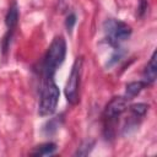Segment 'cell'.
I'll list each match as a JSON object with an SVG mask.
<instances>
[{"label":"cell","instance_id":"cell-6","mask_svg":"<svg viewBox=\"0 0 157 157\" xmlns=\"http://www.w3.org/2000/svg\"><path fill=\"white\" fill-rule=\"evenodd\" d=\"M156 56H157V52L155 50L152 53L150 61L147 63V65L144 70L142 76H144V82L146 83V86L153 83L157 78V59H156Z\"/></svg>","mask_w":157,"mask_h":157},{"label":"cell","instance_id":"cell-7","mask_svg":"<svg viewBox=\"0 0 157 157\" xmlns=\"http://www.w3.org/2000/svg\"><path fill=\"white\" fill-rule=\"evenodd\" d=\"M5 23L9 28V31H13L15 27L17 26V23H18V7L16 4L10 6V9L5 16Z\"/></svg>","mask_w":157,"mask_h":157},{"label":"cell","instance_id":"cell-4","mask_svg":"<svg viewBox=\"0 0 157 157\" xmlns=\"http://www.w3.org/2000/svg\"><path fill=\"white\" fill-rule=\"evenodd\" d=\"M82 64H83L82 56H77L76 60L74 61V65L71 67L70 75L65 85V97L70 104H77L78 102V87L82 74Z\"/></svg>","mask_w":157,"mask_h":157},{"label":"cell","instance_id":"cell-11","mask_svg":"<svg viewBox=\"0 0 157 157\" xmlns=\"http://www.w3.org/2000/svg\"><path fill=\"white\" fill-rule=\"evenodd\" d=\"M59 126H60V123H59V119L56 117V118L50 119L49 121L45 123V125L43 126V132L45 135H52V134H54L59 129Z\"/></svg>","mask_w":157,"mask_h":157},{"label":"cell","instance_id":"cell-13","mask_svg":"<svg viewBox=\"0 0 157 157\" xmlns=\"http://www.w3.org/2000/svg\"><path fill=\"white\" fill-rule=\"evenodd\" d=\"M123 54H124V52H121L119 48H117V50H115V53L110 56V59L107 61V64H105V66L107 67H110V66H113V65H115L120 59H121V56H123Z\"/></svg>","mask_w":157,"mask_h":157},{"label":"cell","instance_id":"cell-12","mask_svg":"<svg viewBox=\"0 0 157 157\" xmlns=\"http://www.w3.org/2000/svg\"><path fill=\"white\" fill-rule=\"evenodd\" d=\"M148 109V105L146 103H135L130 105V112L135 117H144Z\"/></svg>","mask_w":157,"mask_h":157},{"label":"cell","instance_id":"cell-9","mask_svg":"<svg viewBox=\"0 0 157 157\" xmlns=\"http://www.w3.org/2000/svg\"><path fill=\"white\" fill-rule=\"evenodd\" d=\"M55 151H56V144L45 142V144L36 146L31 151V155L32 156H49V155H53Z\"/></svg>","mask_w":157,"mask_h":157},{"label":"cell","instance_id":"cell-8","mask_svg":"<svg viewBox=\"0 0 157 157\" xmlns=\"http://www.w3.org/2000/svg\"><path fill=\"white\" fill-rule=\"evenodd\" d=\"M146 87V83L144 81H132L129 82L125 87V98L126 99H131L135 96H137L144 88Z\"/></svg>","mask_w":157,"mask_h":157},{"label":"cell","instance_id":"cell-10","mask_svg":"<svg viewBox=\"0 0 157 157\" xmlns=\"http://www.w3.org/2000/svg\"><path fill=\"white\" fill-rule=\"evenodd\" d=\"M94 144H96L94 140H87V141L82 142L80 145V147H77V150L75 152V156H87L93 150Z\"/></svg>","mask_w":157,"mask_h":157},{"label":"cell","instance_id":"cell-1","mask_svg":"<svg viewBox=\"0 0 157 157\" xmlns=\"http://www.w3.org/2000/svg\"><path fill=\"white\" fill-rule=\"evenodd\" d=\"M66 55V42L64 37L58 36L50 43L43 60V76L44 78H54L58 67L64 63Z\"/></svg>","mask_w":157,"mask_h":157},{"label":"cell","instance_id":"cell-15","mask_svg":"<svg viewBox=\"0 0 157 157\" xmlns=\"http://www.w3.org/2000/svg\"><path fill=\"white\" fill-rule=\"evenodd\" d=\"M146 10H147V0H140L139 6H137V16L142 17Z\"/></svg>","mask_w":157,"mask_h":157},{"label":"cell","instance_id":"cell-2","mask_svg":"<svg viewBox=\"0 0 157 157\" xmlns=\"http://www.w3.org/2000/svg\"><path fill=\"white\" fill-rule=\"evenodd\" d=\"M60 92L54 82V78H44V85L40 91V101L38 105V114L40 117H47L52 115L59 102Z\"/></svg>","mask_w":157,"mask_h":157},{"label":"cell","instance_id":"cell-3","mask_svg":"<svg viewBox=\"0 0 157 157\" xmlns=\"http://www.w3.org/2000/svg\"><path fill=\"white\" fill-rule=\"evenodd\" d=\"M103 28L107 36V42L114 48H119V44L128 39V37L131 34L130 26H128L125 22L117 21L113 18L107 20L103 23Z\"/></svg>","mask_w":157,"mask_h":157},{"label":"cell","instance_id":"cell-14","mask_svg":"<svg viewBox=\"0 0 157 157\" xmlns=\"http://www.w3.org/2000/svg\"><path fill=\"white\" fill-rule=\"evenodd\" d=\"M75 23H76V15L71 12V13H69V15H67L66 21H65L66 29H67L69 32H71V31H72V28H74V26H75Z\"/></svg>","mask_w":157,"mask_h":157},{"label":"cell","instance_id":"cell-5","mask_svg":"<svg viewBox=\"0 0 157 157\" xmlns=\"http://www.w3.org/2000/svg\"><path fill=\"white\" fill-rule=\"evenodd\" d=\"M126 98L125 97H114L110 99V102L105 105L104 115L108 119H115L119 115H121L126 110Z\"/></svg>","mask_w":157,"mask_h":157}]
</instances>
